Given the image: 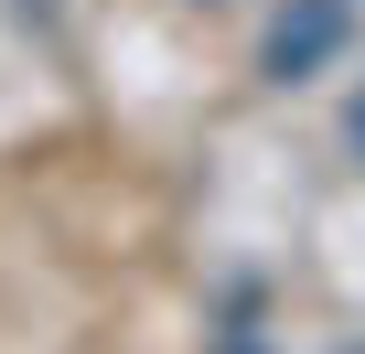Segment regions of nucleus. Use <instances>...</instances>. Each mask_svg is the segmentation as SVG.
I'll return each mask as SVG.
<instances>
[{"instance_id":"obj_1","label":"nucleus","mask_w":365,"mask_h":354,"mask_svg":"<svg viewBox=\"0 0 365 354\" xmlns=\"http://www.w3.org/2000/svg\"><path fill=\"white\" fill-rule=\"evenodd\" d=\"M344 22H354V0H301V11H279V22H269V76H279V86L312 76V65L344 43Z\"/></svg>"},{"instance_id":"obj_2","label":"nucleus","mask_w":365,"mask_h":354,"mask_svg":"<svg viewBox=\"0 0 365 354\" xmlns=\"http://www.w3.org/2000/svg\"><path fill=\"white\" fill-rule=\"evenodd\" d=\"M354 150H365V97H354Z\"/></svg>"}]
</instances>
